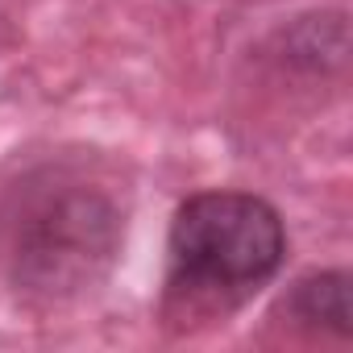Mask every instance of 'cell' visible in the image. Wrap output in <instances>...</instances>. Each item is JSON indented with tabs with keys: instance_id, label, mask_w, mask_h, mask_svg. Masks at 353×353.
Listing matches in <instances>:
<instances>
[{
	"instance_id": "obj_1",
	"label": "cell",
	"mask_w": 353,
	"mask_h": 353,
	"mask_svg": "<svg viewBox=\"0 0 353 353\" xmlns=\"http://www.w3.org/2000/svg\"><path fill=\"white\" fill-rule=\"evenodd\" d=\"M125 216V196L92 158H42L0 196V270L30 299H75L121 258Z\"/></svg>"
},
{
	"instance_id": "obj_2",
	"label": "cell",
	"mask_w": 353,
	"mask_h": 353,
	"mask_svg": "<svg viewBox=\"0 0 353 353\" xmlns=\"http://www.w3.org/2000/svg\"><path fill=\"white\" fill-rule=\"evenodd\" d=\"M287 229L274 204L254 192H196L174 208L166 233L170 320H225L279 279Z\"/></svg>"
},
{
	"instance_id": "obj_3",
	"label": "cell",
	"mask_w": 353,
	"mask_h": 353,
	"mask_svg": "<svg viewBox=\"0 0 353 353\" xmlns=\"http://www.w3.org/2000/svg\"><path fill=\"white\" fill-rule=\"evenodd\" d=\"M279 316H287L291 328L303 332H328L332 341H349V274L345 270H312L279 303Z\"/></svg>"
}]
</instances>
